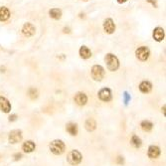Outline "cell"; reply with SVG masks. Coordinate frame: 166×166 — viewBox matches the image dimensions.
<instances>
[{"mask_svg":"<svg viewBox=\"0 0 166 166\" xmlns=\"http://www.w3.org/2000/svg\"><path fill=\"white\" fill-rule=\"evenodd\" d=\"M22 131L21 130H12L11 132H10L9 134V142L12 144H15V143H18V142H20L22 140Z\"/></svg>","mask_w":166,"mask_h":166,"instance_id":"cell-5","label":"cell"},{"mask_svg":"<svg viewBox=\"0 0 166 166\" xmlns=\"http://www.w3.org/2000/svg\"><path fill=\"white\" fill-rule=\"evenodd\" d=\"M151 89H152V85L149 82H147V81H144V82H142L139 85L140 91H142V93H144V94L149 93V91H151Z\"/></svg>","mask_w":166,"mask_h":166,"instance_id":"cell-16","label":"cell"},{"mask_svg":"<svg viewBox=\"0 0 166 166\" xmlns=\"http://www.w3.org/2000/svg\"><path fill=\"white\" fill-rule=\"evenodd\" d=\"M135 54H136V57L137 59H139L141 61H145L148 59V57H149V49L147 48V47H139L136 52H135Z\"/></svg>","mask_w":166,"mask_h":166,"instance_id":"cell-6","label":"cell"},{"mask_svg":"<svg viewBox=\"0 0 166 166\" xmlns=\"http://www.w3.org/2000/svg\"><path fill=\"white\" fill-rule=\"evenodd\" d=\"M117 162L118 164H123V162H124V160H123V157L118 156V157L117 158Z\"/></svg>","mask_w":166,"mask_h":166,"instance_id":"cell-25","label":"cell"},{"mask_svg":"<svg viewBox=\"0 0 166 166\" xmlns=\"http://www.w3.org/2000/svg\"><path fill=\"white\" fill-rule=\"evenodd\" d=\"M140 126L144 131H150L152 129V127H153V124H152V123L149 120H143L140 123Z\"/></svg>","mask_w":166,"mask_h":166,"instance_id":"cell-21","label":"cell"},{"mask_svg":"<svg viewBox=\"0 0 166 166\" xmlns=\"http://www.w3.org/2000/svg\"><path fill=\"white\" fill-rule=\"evenodd\" d=\"M147 155L148 157L151 159L157 158L159 155H160V148L156 146V145H151V146H149V148H148Z\"/></svg>","mask_w":166,"mask_h":166,"instance_id":"cell-9","label":"cell"},{"mask_svg":"<svg viewBox=\"0 0 166 166\" xmlns=\"http://www.w3.org/2000/svg\"><path fill=\"white\" fill-rule=\"evenodd\" d=\"M16 118H17V116H16V114H12V116L9 117V120H10V121H14V120H16Z\"/></svg>","mask_w":166,"mask_h":166,"instance_id":"cell-26","label":"cell"},{"mask_svg":"<svg viewBox=\"0 0 166 166\" xmlns=\"http://www.w3.org/2000/svg\"><path fill=\"white\" fill-rule=\"evenodd\" d=\"M127 0H117V2L118 3H124V2H126Z\"/></svg>","mask_w":166,"mask_h":166,"instance_id":"cell-28","label":"cell"},{"mask_svg":"<svg viewBox=\"0 0 166 166\" xmlns=\"http://www.w3.org/2000/svg\"><path fill=\"white\" fill-rule=\"evenodd\" d=\"M83 159V155L81 154V152L79 150H72L68 153L67 160L71 165H78L81 163Z\"/></svg>","mask_w":166,"mask_h":166,"instance_id":"cell-2","label":"cell"},{"mask_svg":"<svg viewBox=\"0 0 166 166\" xmlns=\"http://www.w3.org/2000/svg\"><path fill=\"white\" fill-rule=\"evenodd\" d=\"M35 148H36V145L32 140L26 141L22 145V149L24 152H26V153H31V152H33L34 150H35Z\"/></svg>","mask_w":166,"mask_h":166,"instance_id":"cell-13","label":"cell"},{"mask_svg":"<svg viewBox=\"0 0 166 166\" xmlns=\"http://www.w3.org/2000/svg\"><path fill=\"white\" fill-rule=\"evenodd\" d=\"M10 16L9 10L6 7H1L0 8V21H6Z\"/></svg>","mask_w":166,"mask_h":166,"instance_id":"cell-19","label":"cell"},{"mask_svg":"<svg viewBox=\"0 0 166 166\" xmlns=\"http://www.w3.org/2000/svg\"><path fill=\"white\" fill-rule=\"evenodd\" d=\"M130 143L133 145L135 148H138L141 146V139L137 135H132L131 137V140H130Z\"/></svg>","mask_w":166,"mask_h":166,"instance_id":"cell-22","label":"cell"},{"mask_svg":"<svg viewBox=\"0 0 166 166\" xmlns=\"http://www.w3.org/2000/svg\"><path fill=\"white\" fill-rule=\"evenodd\" d=\"M49 14H50L51 17H52V18L58 20V19L61 18V16H62V12H61V10L58 9V8H54L52 10H50Z\"/></svg>","mask_w":166,"mask_h":166,"instance_id":"cell-20","label":"cell"},{"mask_svg":"<svg viewBox=\"0 0 166 166\" xmlns=\"http://www.w3.org/2000/svg\"><path fill=\"white\" fill-rule=\"evenodd\" d=\"M29 96L31 99H36V97H38V91H37L36 89H34V88H31V89L29 90Z\"/></svg>","mask_w":166,"mask_h":166,"instance_id":"cell-23","label":"cell"},{"mask_svg":"<svg viewBox=\"0 0 166 166\" xmlns=\"http://www.w3.org/2000/svg\"><path fill=\"white\" fill-rule=\"evenodd\" d=\"M66 149V145L65 143L60 140V139H56V140H53L52 142L50 143V150L52 153L56 154V155H60L64 153V151Z\"/></svg>","mask_w":166,"mask_h":166,"instance_id":"cell-1","label":"cell"},{"mask_svg":"<svg viewBox=\"0 0 166 166\" xmlns=\"http://www.w3.org/2000/svg\"><path fill=\"white\" fill-rule=\"evenodd\" d=\"M85 127L88 131H93L96 129L97 127V123H96V120L94 118H89V120H86V123H85Z\"/></svg>","mask_w":166,"mask_h":166,"instance_id":"cell-15","label":"cell"},{"mask_svg":"<svg viewBox=\"0 0 166 166\" xmlns=\"http://www.w3.org/2000/svg\"><path fill=\"white\" fill-rule=\"evenodd\" d=\"M74 100H75L77 104H79V106H85V104H87V101H88V97L86 96V94L78 93V94H75V97H74Z\"/></svg>","mask_w":166,"mask_h":166,"instance_id":"cell-10","label":"cell"},{"mask_svg":"<svg viewBox=\"0 0 166 166\" xmlns=\"http://www.w3.org/2000/svg\"><path fill=\"white\" fill-rule=\"evenodd\" d=\"M104 31L108 34H111L114 32V29H116V26H114V23L111 19H107L106 21L104 23Z\"/></svg>","mask_w":166,"mask_h":166,"instance_id":"cell-12","label":"cell"},{"mask_svg":"<svg viewBox=\"0 0 166 166\" xmlns=\"http://www.w3.org/2000/svg\"><path fill=\"white\" fill-rule=\"evenodd\" d=\"M66 129L71 135H77V133H78V126H77V124L74 123H68Z\"/></svg>","mask_w":166,"mask_h":166,"instance_id":"cell-18","label":"cell"},{"mask_svg":"<svg viewBox=\"0 0 166 166\" xmlns=\"http://www.w3.org/2000/svg\"><path fill=\"white\" fill-rule=\"evenodd\" d=\"M123 97H124V104H128V101H130V97H129V94H128L126 91L124 93V94H123Z\"/></svg>","mask_w":166,"mask_h":166,"instance_id":"cell-24","label":"cell"},{"mask_svg":"<svg viewBox=\"0 0 166 166\" xmlns=\"http://www.w3.org/2000/svg\"><path fill=\"white\" fill-rule=\"evenodd\" d=\"M104 60H106L107 69L110 71H117L118 69L120 63H118V60L117 57L113 55V54H107Z\"/></svg>","mask_w":166,"mask_h":166,"instance_id":"cell-3","label":"cell"},{"mask_svg":"<svg viewBox=\"0 0 166 166\" xmlns=\"http://www.w3.org/2000/svg\"><path fill=\"white\" fill-rule=\"evenodd\" d=\"M153 38L156 40V41H162L164 38V30L160 28V27H157V28L154 29L153 32Z\"/></svg>","mask_w":166,"mask_h":166,"instance_id":"cell-14","label":"cell"},{"mask_svg":"<svg viewBox=\"0 0 166 166\" xmlns=\"http://www.w3.org/2000/svg\"><path fill=\"white\" fill-rule=\"evenodd\" d=\"M22 32L25 36L30 37L35 34V27H34L31 23H26V24L23 26Z\"/></svg>","mask_w":166,"mask_h":166,"instance_id":"cell-11","label":"cell"},{"mask_svg":"<svg viewBox=\"0 0 166 166\" xmlns=\"http://www.w3.org/2000/svg\"><path fill=\"white\" fill-rule=\"evenodd\" d=\"M80 55L83 59H89L91 56V52L88 47L83 46V47H81V49H80Z\"/></svg>","mask_w":166,"mask_h":166,"instance_id":"cell-17","label":"cell"},{"mask_svg":"<svg viewBox=\"0 0 166 166\" xmlns=\"http://www.w3.org/2000/svg\"><path fill=\"white\" fill-rule=\"evenodd\" d=\"M91 77H93V79L94 81H99V82H101L104 77V68L99 65L94 66L93 69H91Z\"/></svg>","mask_w":166,"mask_h":166,"instance_id":"cell-4","label":"cell"},{"mask_svg":"<svg viewBox=\"0 0 166 166\" xmlns=\"http://www.w3.org/2000/svg\"><path fill=\"white\" fill-rule=\"evenodd\" d=\"M14 158H15V160H18V159H21L22 158V154L21 153H17L14 155Z\"/></svg>","mask_w":166,"mask_h":166,"instance_id":"cell-27","label":"cell"},{"mask_svg":"<svg viewBox=\"0 0 166 166\" xmlns=\"http://www.w3.org/2000/svg\"><path fill=\"white\" fill-rule=\"evenodd\" d=\"M0 110L5 113H8L11 110V104L4 97H0Z\"/></svg>","mask_w":166,"mask_h":166,"instance_id":"cell-8","label":"cell"},{"mask_svg":"<svg viewBox=\"0 0 166 166\" xmlns=\"http://www.w3.org/2000/svg\"><path fill=\"white\" fill-rule=\"evenodd\" d=\"M99 97L101 101H111V91L108 89V88H104V89H101L100 91H99Z\"/></svg>","mask_w":166,"mask_h":166,"instance_id":"cell-7","label":"cell"}]
</instances>
